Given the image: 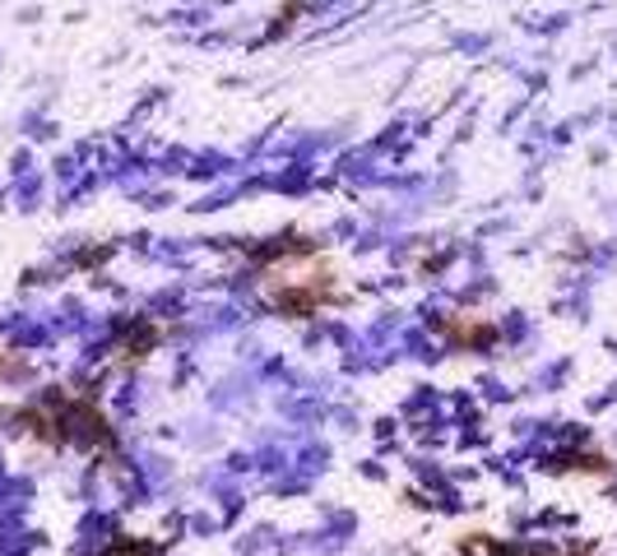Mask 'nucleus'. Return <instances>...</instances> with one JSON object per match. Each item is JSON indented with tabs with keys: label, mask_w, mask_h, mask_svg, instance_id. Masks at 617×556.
Wrapping results in <instances>:
<instances>
[{
	"label": "nucleus",
	"mask_w": 617,
	"mask_h": 556,
	"mask_svg": "<svg viewBox=\"0 0 617 556\" xmlns=\"http://www.w3.org/2000/svg\"><path fill=\"white\" fill-rule=\"evenodd\" d=\"M6 427L14 436H29L47 449H84V455H117V432L93 394L51 385L33 394L29 404H14L6 413Z\"/></svg>",
	"instance_id": "nucleus-1"
},
{
	"label": "nucleus",
	"mask_w": 617,
	"mask_h": 556,
	"mask_svg": "<svg viewBox=\"0 0 617 556\" xmlns=\"http://www.w3.org/2000/svg\"><path fill=\"white\" fill-rule=\"evenodd\" d=\"M316 251V242H306V236H274L270 246H255L251 260L265 264V279H261V293L270 302V311L289 315V321H312L321 315L325 306H340L344 293L340 283H334L330 270H306L297 274V264H306Z\"/></svg>",
	"instance_id": "nucleus-2"
},
{
	"label": "nucleus",
	"mask_w": 617,
	"mask_h": 556,
	"mask_svg": "<svg viewBox=\"0 0 617 556\" xmlns=\"http://www.w3.org/2000/svg\"><path fill=\"white\" fill-rule=\"evenodd\" d=\"M442 334L455 343L459 353H487L493 343L502 338V330L493 321H478V315H446L442 321Z\"/></svg>",
	"instance_id": "nucleus-3"
},
{
	"label": "nucleus",
	"mask_w": 617,
	"mask_h": 556,
	"mask_svg": "<svg viewBox=\"0 0 617 556\" xmlns=\"http://www.w3.org/2000/svg\"><path fill=\"white\" fill-rule=\"evenodd\" d=\"M159 338H163V330L153 321H131V325H121L112 353H117L121 366H131V362H140V357H149L153 348H159Z\"/></svg>",
	"instance_id": "nucleus-4"
},
{
	"label": "nucleus",
	"mask_w": 617,
	"mask_h": 556,
	"mask_svg": "<svg viewBox=\"0 0 617 556\" xmlns=\"http://www.w3.org/2000/svg\"><path fill=\"white\" fill-rule=\"evenodd\" d=\"M483 552V556H580V552H557V547H538V543H497L487 534L465 538V552Z\"/></svg>",
	"instance_id": "nucleus-5"
},
{
	"label": "nucleus",
	"mask_w": 617,
	"mask_h": 556,
	"mask_svg": "<svg viewBox=\"0 0 617 556\" xmlns=\"http://www.w3.org/2000/svg\"><path fill=\"white\" fill-rule=\"evenodd\" d=\"M557 468H576V473H595V478H608L613 464L604 455H572L567 464H557Z\"/></svg>",
	"instance_id": "nucleus-6"
}]
</instances>
